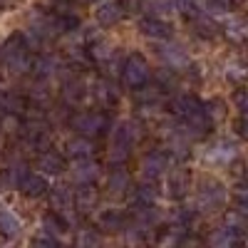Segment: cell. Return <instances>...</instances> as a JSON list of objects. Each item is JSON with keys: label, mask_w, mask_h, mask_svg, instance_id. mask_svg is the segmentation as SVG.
Masks as SVG:
<instances>
[{"label": "cell", "mask_w": 248, "mask_h": 248, "mask_svg": "<svg viewBox=\"0 0 248 248\" xmlns=\"http://www.w3.org/2000/svg\"><path fill=\"white\" fill-rule=\"evenodd\" d=\"M3 65L13 75H25L32 70V57H30V40L23 32H15L5 47H3Z\"/></svg>", "instance_id": "6da1fadb"}, {"label": "cell", "mask_w": 248, "mask_h": 248, "mask_svg": "<svg viewBox=\"0 0 248 248\" xmlns=\"http://www.w3.org/2000/svg\"><path fill=\"white\" fill-rule=\"evenodd\" d=\"M119 77H122V87L124 90H132V92H139L147 87V82L152 77V67L144 55L139 52H132L127 60L122 62V70H119Z\"/></svg>", "instance_id": "7a4b0ae2"}, {"label": "cell", "mask_w": 248, "mask_h": 248, "mask_svg": "<svg viewBox=\"0 0 248 248\" xmlns=\"http://www.w3.org/2000/svg\"><path fill=\"white\" fill-rule=\"evenodd\" d=\"M70 127L82 134V137H90V139H99L109 132V117L102 114V112H77L70 119Z\"/></svg>", "instance_id": "3957f363"}, {"label": "cell", "mask_w": 248, "mask_h": 248, "mask_svg": "<svg viewBox=\"0 0 248 248\" xmlns=\"http://www.w3.org/2000/svg\"><path fill=\"white\" fill-rule=\"evenodd\" d=\"M139 30L152 37V40H169L174 35V25L169 20H164L161 15H147L139 20Z\"/></svg>", "instance_id": "277c9868"}, {"label": "cell", "mask_w": 248, "mask_h": 248, "mask_svg": "<svg viewBox=\"0 0 248 248\" xmlns=\"http://www.w3.org/2000/svg\"><path fill=\"white\" fill-rule=\"evenodd\" d=\"M226 201V191L218 181H206L199 189V209L201 211H214L218 206H223Z\"/></svg>", "instance_id": "5b68a950"}, {"label": "cell", "mask_w": 248, "mask_h": 248, "mask_svg": "<svg viewBox=\"0 0 248 248\" xmlns=\"http://www.w3.org/2000/svg\"><path fill=\"white\" fill-rule=\"evenodd\" d=\"M169 109L179 117V119H191L196 114H201L206 107H203V102L196 97V94H179L169 102Z\"/></svg>", "instance_id": "8992f818"}, {"label": "cell", "mask_w": 248, "mask_h": 248, "mask_svg": "<svg viewBox=\"0 0 248 248\" xmlns=\"http://www.w3.org/2000/svg\"><path fill=\"white\" fill-rule=\"evenodd\" d=\"M124 8H127V5H124V0H109V3H102L97 8V23L102 28H112V25L122 23L124 15H127Z\"/></svg>", "instance_id": "52a82bcc"}, {"label": "cell", "mask_w": 248, "mask_h": 248, "mask_svg": "<svg viewBox=\"0 0 248 248\" xmlns=\"http://www.w3.org/2000/svg\"><path fill=\"white\" fill-rule=\"evenodd\" d=\"M169 169V156L164 152H152L141 164V174L147 181H159Z\"/></svg>", "instance_id": "ba28073f"}, {"label": "cell", "mask_w": 248, "mask_h": 248, "mask_svg": "<svg viewBox=\"0 0 248 248\" xmlns=\"http://www.w3.org/2000/svg\"><path fill=\"white\" fill-rule=\"evenodd\" d=\"M20 191L30 199H40L50 191V184L43 174H35V171H25L23 181H20Z\"/></svg>", "instance_id": "9c48e42d"}, {"label": "cell", "mask_w": 248, "mask_h": 248, "mask_svg": "<svg viewBox=\"0 0 248 248\" xmlns=\"http://www.w3.org/2000/svg\"><path fill=\"white\" fill-rule=\"evenodd\" d=\"M57 67H60V60L50 52H43V55L32 57V70L30 72H32L35 79H50L57 72Z\"/></svg>", "instance_id": "30bf717a"}, {"label": "cell", "mask_w": 248, "mask_h": 248, "mask_svg": "<svg viewBox=\"0 0 248 248\" xmlns=\"http://www.w3.org/2000/svg\"><path fill=\"white\" fill-rule=\"evenodd\" d=\"M72 176L77 184H94L99 179V167L97 161H92V156L87 159H75L72 164Z\"/></svg>", "instance_id": "8fae6325"}, {"label": "cell", "mask_w": 248, "mask_h": 248, "mask_svg": "<svg viewBox=\"0 0 248 248\" xmlns=\"http://www.w3.org/2000/svg\"><path fill=\"white\" fill-rule=\"evenodd\" d=\"M99 201V194L94 189V184H79V189H75V206L79 214L92 211Z\"/></svg>", "instance_id": "7c38bea8"}, {"label": "cell", "mask_w": 248, "mask_h": 248, "mask_svg": "<svg viewBox=\"0 0 248 248\" xmlns=\"http://www.w3.org/2000/svg\"><path fill=\"white\" fill-rule=\"evenodd\" d=\"M37 167L43 169L45 174L55 176V174H62V171L67 169V161H65V156H62L60 152L45 149L43 154H40V159H37Z\"/></svg>", "instance_id": "4fadbf2b"}, {"label": "cell", "mask_w": 248, "mask_h": 248, "mask_svg": "<svg viewBox=\"0 0 248 248\" xmlns=\"http://www.w3.org/2000/svg\"><path fill=\"white\" fill-rule=\"evenodd\" d=\"M139 137H141V129L132 119H124L114 129V144H124V147H134V144L139 141Z\"/></svg>", "instance_id": "5bb4252c"}, {"label": "cell", "mask_w": 248, "mask_h": 248, "mask_svg": "<svg viewBox=\"0 0 248 248\" xmlns=\"http://www.w3.org/2000/svg\"><path fill=\"white\" fill-rule=\"evenodd\" d=\"M20 134H23V141L28 144V147L45 149V144H47V129H45L40 122H30V124H25Z\"/></svg>", "instance_id": "9a60e30c"}, {"label": "cell", "mask_w": 248, "mask_h": 248, "mask_svg": "<svg viewBox=\"0 0 248 248\" xmlns=\"http://www.w3.org/2000/svg\"><path fill=\"white\" fill-rule=\"evenodd\" d=\"M223 35L229 37L233 45H246V43H248V20H241V17L226 20Z\"/></svg>", "instance_id": "2e32d148"}, {"label": "cell", "mask_w": 248, "mask_h": 248, "mask_svg": "<svg viewBox=\"0 0 248 248\" xmlns=\"http://www.w3.org/2000/svg\"><path fill=\"white\" fill-rule=\"evenodd\" d=\"M243 238H241V231L231 229V226H223V229L214 231L209 236V243L216 246V248H231V246H238Z\"/></svg>", "instance_id": "e0dca14e"}, {"label": "cell", "mask_w": 248, "mask_h": 248, "mask_svg": "<svg viewBox=\"0 0 248 248\" xmlns=\"http://www.w3.org/2000/svg\"><path fill=\"white\" fill-rule=\"evenodd\" d=\"M23 229V223H20L17 214H13L8 206H0V236L5 238H15Z\"/></svg>", "instance_id": "ac0fdd59"}, {"label": "cell", "mask_w": 248, "mask_h": 248, "mask_svg": "<svg viewBox=\"0 0 248 248\" xmlns=\"http://www.w3.org/2000/svg\"><path fill=\"white\" fill-rule=\"evenodd\" d=\"M159 57L164 60V65H169V70H184L189 67V57H186V52L176 45L171 47H159Z\"/></svg>", "instance_id": "d6986e66"}, {"label": "cell", "mask_w": 248, "mask_h": 248, "mask_svg": "<svg viewBox=\"0 0 248 248\" xmlns=\"http://www.w3.org/2000/svg\"><path fill=\"white\" fill-rule=\"evenodd\" d=\"M67 154H70L72 159H87V156L94 154V141H92L90 137L77 134V139H70V141H67Z\"/></svg>", "instance_id": "ffe728a7"}, {"label": "cell", "mask_w": 248, "mask_h": 248, "mask_svg": "<svg viewBox=\"0 0 248 248\" xmlns=\"http://www.w3.org/2000/svg\"><path fill=\"white\" fill-rule=\"evenodd\" d=\"M25 99L15 92H0V114H23Z\"/></svg>", "instance_id": "44dd1931"}, {"label": "cell", "mask_w": 248, "mask_h": 248, "mask_svg": "<svg viewBox=\"0 0 248 248\" xmlns=\"http://www.w3.org/2000/svg\"><path fill=\"white\" fill-rule=\"evenodd\" d=\"M206 156H209L211 161H221V164H229L231 159H236V147L231 141H216L214 147L206 152Z\"/></svg>", "instance_id": "7402d4cb"}, {"label": "cell", "mask_w": 248, "mask_h": 248, "mask_svg": "<svg viewBox=\"0 0 248 248\" xmlns=\"http://www.w3.org/2000/svg\"><path fill=\"white\" fill-rule=\"evenodd\" d=\"M25 171L28 169L23 164H10V167L3 169V174H0V184H3L5 189H20V181H23Z\"/></svg>", "instance_id": "603a6c76"}, {"label": "cell", "mask_w": 248, "mask_h": 248, "mask_svg": "<svg viewBox=\"0 0 248 248\" xmlns=\"http://www.w3.org/2000/svg\"><path fill=\"white\" fill-rule=\"evenodd\" d=\"M186 191H189V174H186V171H174L169 176V196L184 199Z\"/></svg>", "instance_id": "cb8c5ba5"}, {"label": "cell", "mask_w": 248, "mask_h": 248, "mask_svg": "<svg viewBox=\"0 0 248 248\" xmlns=\"http://www.w3.org/2000/svg\"><path fill=\"white\" fill-rule=\"evenodd\" d=\"M174 8L186 17V20H194L203 15V5H201V0H174Z\"/></svg>", "instance_id": "d4e9b609"}, {"label": "cell", "mask_w": 248, "mask_h": 248, "mask_svg": "<svg viewBox=\"0 0 248 248\" xmlns=\"http://www.w3.org/2000/svg\"><path fill=\"white\" fill-rule=\"evenodd\" d=\"M92 94L99 99V105H105V107H109V105L117 102V92L112 87V82H107V79H99L94 85V90H92Z\"/></svg>", "instance_id": "484cf974"}, {"label": "cell", "mask_w": 248, "mask_h": 248, "mask_svg": "<svg viewBox=\"0 0 248 248\" xmlns=\"http://www.w3.org/2000/svg\"><path fill=\"white\" fill-rule=\"evenodd\" d=\"M99 223H102L105 231H124L127 229V216L119 214V211H105L102 218H99Z\"/></svg>", "instance_id": "4316f807"}, {"label": "cell", "mask_w": 248, "mask_h": 248, "mask_svg": "<svg viewBox=\"0 0 248 248\" xmlns=\"http://www.w3.org/2000/svg\"><path fill=\"white\" fill-rule=\"evenodd\" d=\"M107 186H109V191H114V194L127 191V189H129V174L124 171L122 167H117L114 171H109V181H107Z\"/></svg>", "instance_id": "83f0119b"}, {"label": "cell", "mask_w": 248, "mask_h": 248, "mask_svg": "<svg viewBox=\"0 0 248 248\" xmlns=\"http://www.w3.org/2000/svg\"><path fill=\"white\" fill-rule=\"evenodd\" d=\"M87 94H90V90L82 85L79 79H72V82H67V85H65V99L70 102V105H79V102L85 99Z\"/></svg>", "instance_id": "f1b7e54d"}, {"label": "cell", "mask_w": 248, "mask_h": 248, "mask_svg": "<svg viewBox=\"0 0 248 248\" xmlns=\"http://www.w3.org/2000/svg\"><path fill=\"white\" fill-rule=\"evenodd\" d=\"M194 28H196V35L199 37H206V40H214L218 35V25L214 23L211 17H206V15H201V17L194 20Z\"/></svg>", "instance_id": "f546056e"}, {"label": "cell", "mask_w": 248, "mask_h": 248, "mask_svg": "<svg viewBox=\"0 0 248 248\" xmlns=\"http://www.w3.org/2000/svg\"><path fill=\"white\" fill-rule=\"evenodd\" d=\"M226 77L231 82H241L248 77V62L246 60H229V65H226Z\"/></svg>", "instance_id": "4dcf8cb0"}, {"label": "cell", "mask_w": 248, "mask_h": 248, "mask_svg": "<svg viewBox=\"0 0 248 248\" xmlns=\"http://www.w3.org/2000/svg\"><path fill=\"white\" fill-rule=\"evenodd\" d=\"M87 55H90V60H94V62H107V60L112 57V47H109L107 43H102V40H97V43L90 45Z\"/></svg>", "instance_id": "1f68e13d"}, {"label": "cell", "mask_w": 248, "mask_h": 248, "mask_svg": "<svg viewBox=\"0 0 248 248\" xmlns=\"http://www.w3.org/2000/svg\"><path fill=\"white\" fill-rule=\"evenodd\" d=\"M231 5H233V0H206V10H209V13H216V15L229 13Z\"/></svg>", "instance_id": "d6a6232c"}, {"label": "cell", "mask_w": 248, "mask_h": 248, "mask_svg": "<svg viewBox=\"0 0 248 248\" xmlns=\"http://www.w3.org/2000/svg\"><path fill=\"white\" fill-rule=\"evenodd\" d=\"M233 203L238 206L241 211L248 214V186H238V189L233 191Z\"/></svg>", "instance_id": "836d02e7"}, {"label": "cell", "mask_w": 248, "mask_h": 248, "mask_svg": "<svg viewBox=\"0 0 248 248\" xmlns=\"http://www.w3.org/2000/svg\"><path fill=\"white\" fill-rule=\"evenodd\" d=\"M102 241V236L99 233H94L92 229H79V236H77V243H82V246H87V243H92V246H97Z\"/></svg>", "instance_id": "e575fe53"}, {"label": "cell", "mask_w": 248, "mask_h": 248, "mask_svg": "<svg viewBox=\"0 0 248 248\" xmlns=\"http://www.w3.org/2000/svg\"><path fill=\"white\" fill-rule=\"evenodd\" d=\"M206 114H209L214 122L223 117V102L221 99H214V102H206Z\"/></svg>", "instance_id": "d590c367"}, {"label": "cell", "mask_w": 248, "mask_h": 248, "mask_svg": "<svg viewBox=\"0 0 248 248\" xmlns=\"http://www.w3.org/2000/svg\"><path fill=\"white\" fill-rule=\"evenodd\" d=\"M233 102H236V107H238L243 114H248V90H236Z\"/></svg>", "instance_id": "8d00e7d4"}, {"label": "cell", "mask_w": 248, "mask_h": 248, "mask_svg": "<svg viewBox=\"0 0 248 248\" xmlns=\"http://www.w3.org/2000/svg\"><path fill=\"white\" fill-rule=\"evenodd\" d=\"M236 132H238L243 139H248V114H243V117L236 122Z\"/></svg>", "instance_id": "74e56055"}, {"label": "cell", "mask_w": 248, "mask_h": 248, "mask_svg": "<svg viewBox=\"0 0 248 248\" xmlns=\"http://www.w3.org/2000/svg\"><path fill=\"white\" fill-rule=\"evenodd\" d=\"M87 3H97V0H87Z\"/></svg>", "instance_id": "f35d334b"}, {"label": "cell", "mask_w": 248, "mask_h": 248, "mask_svg": "<svg viewBox=\"0 0 248 248\" xmlns=\"http://www.w3.org/2000/svg\"><path fill=\"white\" fill-rule=\"evenodd\" d=\"M233 3H243V0H233Z\"/></svg>", "instance_id": "ab89813d"}]
</instances>
